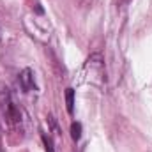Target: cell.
I'll return each mask as SVG.
<instances>
[{
  "instance_id": "6da1fadb",
  "label": "cell",
  "mask_w": 152,
  "mask_h": 152,
  "mask_svg": "<svg viewBox=\"0 0 152 152\" xmlns=\"http://www.w3.org/2000/svg\"><path fill=\"white\" fill-rule=\"evenodd\" d=\"M0 117H2V120H5L7 126H18L21 122L20 110L14 104L9 88L4 85H0Z\"/></svg>"
},
{
  "instance_id": "7a4b0ae2",
  "label": "cell",
  "mask_w": 152,
  "mask_h": 152,
  "mask_svg": "<svg viewBox=\"0 0 152 152\" xmlns=\"http://www.w3.org/2000/svg\"><path fill=\"white\" fill-rule=\"evenodd\" d=\"M20 85L23 88V92H32L36 90V81H34V71L30 67H25L20 73Z\"/></svg>"
},
{
  "instance_id": "3957f363",
  "label": "cell",
  "mask_w": 152,
  "mask_h": 152,
  "mask_svg": "<svg viewBox=\"0 0 152 152\" xmlns=\"http://www.w3.org/2000/svg\"><path fill=\"white\" fill-rule=\"evenodd\" d=\"M66 103H67V112L69 115L75 113V90L73 88H67L66 90Z\"/></svg>"
},
{
  "instance_id": "277c9868",
  "label": "cell",
  "mask_w": 152,
  "mask_h": 152,
  "mask_svg": "<svg viewBox=\"0 0 152 152\" xmlns=\"http://www.w3.org/2000/svg\"><path fill=\"white\" fill-rule=\"evenodd\" d=\"M71 136H73L75 142L80 140V136H81V124L80 122H73L71 124Z\"/></svg>"
}]
</instances>
